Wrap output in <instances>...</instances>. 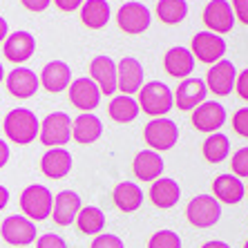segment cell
<instances>
[{"label": "cell", "instance_id": "1", "mask_svg": "<svg viewBox=\"0 0 248 248\" xmlns=\"http://www.w3.org/2000/svg\"><path fill=\"white\" fill-rule=\"evenodd\" d=\"M2 127H5L7 139L18 145H27L31 141H36L38 132H41L38 116L31 110H27V108H14V110L7 112Z\"/></svg>", "mask_w": 248, "mask_h": 248}, {"label": "cell", "instance_id": "2", "mask_svg": "<svg viewBox=\"0 0 248 248\" xmlns=\"http://www.w3.org/2000/svg\"><path fill=\"white\" fill-rule=\"evenodd\" d=\"M139 108L148 116H166L174 108V94L163 81H150L143 83L139 90Z\"/></svg>", "mask_w": 248, "mask_h": 248}, {"label": "cell", "instance_id": "3", "mask_svg": "<svg viewBox=\"0 0 248 248\" xmlns=\"http://www.w3.org/2000/svg\"><path fill=\"white\" fill-rule=\"evenodd\" d=\"M52 206H54L52 190L41 184H31L20 192V210L31 221H43L47 217H52Z\"/></svg>", "mask_w": 248, "mask_h": 248}, {"label": "cell", "instance_id": "4", "mask_svg": "<svg viewBox=\"0 0 248 248\" xmlns=\"http://www.w3.org/2000/svg\"><path fill=\"white\" fill-rule=\"evenodd\" d=\"M41 143L47 148H65L72 141V119L65 112H52L41 121Z\"/></svg>", "mask_w": 248, "mask_h": 248}, {"label": "cell", "instance_id": "5", "mask_svg": "<svg viewBox=\"0 0 248 248\" xmlns=\"http://www.w3.org/2000/svg\"><path fill=\"white\" fill-rule=\"evenodd\" d=\"M145 143L150 145V150L155 152H166L172 150L177 141H179V127L177 123L166 119V116H156L150 123H145L143 130Z\"/></svg>", "mask_w": 248, "mask_h": 248}, {"label": "cell", "instance_id": "6", "mask_svg": "<svg viewBox=\"0 0 248 248\" xmlns=\"http://www.w3.org/2000/svg\"><path fill=\"white\" fill-rule=\"evenodd\" d=\"M186 217L197 228H213L221 219V206L210 195L192 197L188 208H186Z\"/></svg>", "mask_w": 248, "mask_h": 248}, {"label": "cell", "instance_id": "7", "mask_svg": "<svg viewBox=\"0 0 248 248\" xmlns=\"http://www.w3.org/2000/svg\"><path fill=\"white\" fill-rule=\"evenodd\" d=\"M226 49H228V45H226L224 36H219V34L199 31V34L192 36L190 52L195 56V61H199V63H206V65L217 63V61L224 58Z\"/></svg>", "mask_w": 248, "mask_h": 248}, {"label": "cell", "instance_id": "8", "mask_svg": "<svg viewBox=\"0 0 248 248\" xmlns=\"http://www.w3.org/2000/svg\"><path fill=\"white\" fill-rule=\"evenodd\" d=\"M116 23H119V27L125 34L137 36V34H143L145 29L150 27L152 14L143 2H125L116 12Z\"/></svg>", "mask_w": 248, "mask_h": 248}, {"label": "cell", "instance_id": "9", "mask_svg": "<svg viewBox=\"0 0 248 248\" xmlns=\"http://www.w3.org/2000/svg\"><path fill=\"white\" fill-rule=\"evenodd\" d=\"M0 235L7 244L16 248H25L31 242H36V224L23 215H12L0 226Z\"/></svg>", "mask_w": 248, "mask_h": 248}, {"label": "cell", "instance_id": "10", "mask_svg": "<svg viewBox=\"0 0 248 248\" xmlns=\"http://www.w3.org/2000/svg\"><path fill=\"white\" fill-rule=\"evenodd\" d=\"M69 101L74 108H78L81 112H94L101 103V90L98 85L90 78V76H81V78H74L67 87Z\"/></svg>", "mask_w": 248, "mask_h": 248}, {"label": "cell", "instance_id": "11", "mask_svg": "<svg viewBox=\"0 0 248 248\" xmlns=\"http://www.w3.org/2000/svg\"><path fill=\"white\" fill-rule=\"evenodd\" d=\"M203 25L213 34H228L235 27V14L228 0H210L203 9Z\"/></svg>", "mask_w": 248, "mask_h": 248}, {"label": "cell", "instance_id": "12", "mask_svg": "<svg viewBox=\"0 0 248 248\" xmlns=\"http://www.w3.org/2000/svg\"><path fill=\"white\" fill-rule=\"evenodd\" d=\"M143 87V65L134 56H125L116 63V90L132 96Z\"/></svg>", "mask_w": 248, "mask_h": 248}, {"label": "cell", "instance_id": "13", "mask_svg": "<svg viewBox=\"0 0 248 248\" xmlns=\"http://www.w3.org/2000/svg\"><path fill=\"white\" fill-rule=\"evenodd\" d=\"M235 78H237V69L231 61H217L210 65L206 76V87L217 96H228L235 90Z\"/></svg>", "mask_w": 248, "mask_h": 248}, {"label": "cell", "instance_id": "14", "mask_svg": "<svg viewBox=\"0 0 248 248\" xmlns=\"http://www.w3.org/2000/svg\"><path fill=\"white\" fill-rule=\"evenodd\" d=\"M226 123V108L217 101H203L192 110V125L199 132L213 134L219 132V127Z\"/></svg>", "mask_w": 248, "mask_h": 248}, {"label": "cell", "instance_id": "15", "mask_svg": "<svg viewBox=\"0 0 248 248\" xmlns=\"http://www.w3.org/2000/svg\"><path fill=\"white\" fill-rule=\"evenodd\" d=\"M2 52H5V58L9 63L23 65L34 56L36 38L29 34V31H14V34H9L5 38V43H2Z\"/></svg>", "mask_w": 248, "mask_h": 248}, {"label": "cell", "instance_id": "16", "mask_svg": "<svg viewBox=\"0 0 248 248\" xmlns=\"http://www.w3.org/2000/svg\"><path fill=\"white\" fill-rule=\"evenodd\" d=\"M5 85L12 96L25 101V98H31L38 92L41 81H38V74H36L34 69H27V67H20V65H18L16 69H12V72L5 76Z\"/></svg>", "mask_w": 248, "mask_h": 248}, {"label": "cell", "instance_id": "17", "mask_svg": "<svg viewBox=\"0 0 248 248\" xmlns=\"http://www.w3.org/2000/svg\"><path fill=\"white\" fill-rule=\"evenodd\" d=\"M174 94V108H179L184 112H190L195 110L197 105H202L208 96V87H206V81L202 78H184L177 87Z\"/></svg>", "mask_w": 248, "mask_h": 248}, {"label": "cell", "instance_id": "18", "mask_svg": "<svg viewBox=\"0 0 248 248\" xmlns=\"http://www.w3.org/2000/svg\"><path fill=\"white\" fill-rule=\"evenodd\" d=\"M90 78L98 85L103 96H112L116 92V63L110 56H105V54L92 58V63H90Z\"/></svg>", "mask_w": 248, "mask_h": 248}, {"label": "cell", "instance_id": "19", "mask_svg": "<svg viewBox=\"0 0 248 248\" xmlns=\"http://www.w3.org/2000/svg\"><path fill=\"white\" fill-rule=\"evenodd\" d=\"M41 87H45L49 94L65 92L72 83V69L65 61H49L41 72Z\"/></svg>", "mask_w": 248, "mask_h": 248}, {"label": "cell", "instance_id": "20", "mask_svg": "<svg viewBox=\"0 0 248 248\" xmlns=\"http://www.w3.org/2000/svg\"><path fill=\"white\" fill-rule=\"evenodd\" d=\"M163 67L166 72L172 78H188L192 74V69H195V56H192L190 49H186L184 45H177V47H170L163 56Z\"/></svg>", "mask_w": 248, "mask_h": 248}, {"label": "cell", "instance_id": "21", "mask_svg": "<svg viewBox=\"0 0 248 248\" xmlns=\"http://www.w3.org/2000/svg\"><path fill=\"white\" fill-rule=\"evenodd\" d=\"M81 208H83V203H81V195H78V192L63 190V192H58L56 199H54L52 219L56 221L58 226H69V224H74L76 215H78Z\"/></svg>", "mask_w": 248, "mask_h": 248}, {"label": "cell", "instance_id": "22", "mask_svg": "<svg viewBox=\"0 0 248 248\" xmlns=\"http://www.w3.org/2000/svg\"><path fill=\"white\" fill-rule=\"evenodd\" d=\"M72 155L65 148H49L41 159V170L49 179H63L72 172Z\"/></svg>", "mask_w": 248, "mask_h": 248}, {"label": "cell", "instance_id": "23", "mask_svg": "<svg viewBox=\"0 0 248 248\" xmlns=\"http://www.w3.org/2000/svg\"><path fill=\"white\" fill-rule=\"evenodd\" d=\"M101 134H103V123L92 112H83L81 116H76L72 121V139L76 143L90 145L94 141H98Z\"/></svg>", "mask_w": 248, "mask_h": 248}, {"label": "cell", "instance_id": "24", "mask_svg": "<svg viewBox=\"0 0 248 248\" xmlns=\"http://www.w3.org/2000/svg\"><path fill=\"white\" fill-rule=\"evenodd\" d=\"M163 159L155 150H141L134 156L132 170L139 181H156L163 174Z\"/></svg>", "mask_w": 248, "mask_h": 248}, {"label": "cell", "instance_id": "25", "mask_svg": "<svg viewBox=\"0 0 248 248\" xmlns=\"http://www.w3.org/2000/svg\"><path fill=\"white\" fill-rule=\"evenodd\" d=\"M213 192L217 202L224 203H239L246 195V186L242 184L239 177L235 174H219L217 179L213 181Z\"/></svg>", "mask_w": 248, "mask_h": 248}, {"label": "cell", "instance_id": "26", "mask_svg": "<svg viewBox=\"0 0 248 248\" xmlns=\"http://www.w3.org/2000/svg\"><path fill=\"white\" fill-rule=\"evenodd\" d=\"M150 202L155 203L156 208H172L177 206L181 197V188L174 179H168V177H159L156 181H152L150 188Z\"/></svg>", "mask_w": 248, "mask_h": 248}, {"label": "cell", "instance_id": "27", "mask_svg": "<svg viewBox=\"0 0 248 248\" xmlns=\"http://www.w3.org/2000/svg\"><path fill=\"white\" fill-rule=\"evenodd\" d=\"M112 199L121 213H137L143 203V190L132 181H121L112 192Z\"/></svg>", "mask_w": 248, "mask_h": 248}, {"label": "cell", "instance_id": "28", "mask_svg": "<svg viewBox=\"0 0 248 248\" xmlns=\"http://www.w3.org/2000/svg\"><path fill=\"white\" fill-rule=\"evenodd\" d=\"M81 20L90 29H103L110 23V2L108 0H85L81 7Z\"/></svg>", "mask_w": 248, "mask_h": 248}, {"label": "cell", "instance_id": "29", "mask_svg": "<svg viewBox=\"0 0 248 248\" xmlns=\"http://www.w3.org/2000/svg\"><path fill=\"white\" fill-rule=\"evenodd\" d=\"M139 112H141L139 101L132 98V96H127V94H119V96H114L110 101V105H108V114H110V119L116 121V123L134 121V119L139 116Z\"/></svg>", "mask_w": 248, "mask_h": 248}, {"label": "cell", "instance_id": "30", "mask_svg": "<svg viewBox=\"0 0 248 248\" xmlns=\"http://www.w3.org/2000/svg\"><path fill=\"white\" fill-rule=\"evenodd\" d=\"M76 224L78 231L85 235H101V231L105 228V215L96 206H83L76 215Z\"/></svg>", "mask_w": 248, "mask_h": 248}, {"label": "cell", "instance_id": "31", "mask_svg": "<svg viewBox=\"0 0 248 248\" xmlns=\"http://www.w3.org/2000/svg\"><path fill=\"white\" fill-rule=\"evenodd\" d=\"M156 16L163 25H179L188 16V2L186 0H159Z\"/></svg>", "mask_w": 248, "mask_h": 248}, {"label": "cell", "instance_id": "32", "mask_svg": "<svg viewBox=\"0 0 248 248\" xmlns=\"http://www.w3.org/2000/svg\"><path fill=\"white\" fill-rule=\"evenodd\" d=\"M231 152V141L228 137L221 132H213L208 134V139L203 141V156L210 163H221Z\"/></svg>", "mask_w": 248, "mask_h": 248}, {"label": "cell", "instance_id": "33", "mask_svg": "<svg viewBox=\"0 0 248 248\" xmlns=\"http://www.w3.org/2000/svg\"><path fill=\"white\" fill-rule=\"evenodd\" d=\"M148 248H181V237L172 231H156L150 237Z\"/></svg>", "mask_w": 248, "mask_h": 248}, {"label": "cell", "instance_id": "34", "mask_svg": "<svg viewBox=\"0 0 248 248\" xmlns=\"http://www.w3.org/2000/svg\"><path fill=\"white\" fill-rule=\"evenodd\" d=\"M231 166L235 177H248V148L235 152V156L231 159Z\"/></svg>", "mask_w": 248, "mask_h": 248}, {"label": "cell", "instance_id": "35", "mask_svg": "<svg viewBox=\"0 0 248 248\" xmlns=\"http://www.w3.org/2000/svg\"><path fill=\"white\" fill-rule=\"evenodd\" d=\"M90 248H125V246H123L121 237L112 235V232H101V235H96V239L92 242Z\"/></svg>", "mask_w": 248, "mask_h": 248}, {"label": "cell", "instance_id": "36", "mask_svg": "<svg viewBox=\"0 0 248 248\" xmlns=\"http://www.w3.org/2000/svg\"><path fill=\"white\" fill-rule=\"evenodd\" d=\"M231 125H232V130H235V134L248 139V108H242V110H237L235 114H232Z\"/></svg>", "mask_w": 248, "mask_h": 248}, {"label": "cell", "instance_id": "37", "mask_svg": "<svg viewBox=\"0 0 248 248\" xmlns=\"http://www.w3.org/2000/svg\"><path fill=\"white\" fill-rule=\"evenodd\" d=\"M36 248H67V242L56 232H47V235L38 237Z\"/></svg>", "mask_w": 248, "mask_h": 248}, {"label": "cell", "instance_id": "38", "mask_svg": "<svg viewBox=\"0 0 248 248\" xmlns=\"http://www.w3.org/2000/svg\"><path fill=\"white\" fill-rule=\"evenodd\" d=\"M232 14L242 25H248V0H232Z\"/></svg>", "mask_w": 248, "mask_h": 248}, {"label": "cell", "instance_id": "39", "mask_svg": "<svg viewBox=\"0 0 248 248\" xmlns=\"http://www.w3.org/2000/svg\"><path fill=\"white\" fill-rule=\"evenodd\" d=\"M235 92L239 94V98L248 101V69H242L235 78Z\"/></svg>", "mask_w": 248, "mask_h": 248}, {"label": "cell", "instance_id": "40", "mask_svg": "<svg viewBox=\"0 0 248 248\" xmlns=\"http://www.w3.org/2000/svg\"><path fill=\"white\" fill-rule=\"evenodd\" d=\"M20 5H23L27 12L38 14V12H45L47 7L52 5V0H20Z\"/></svg>", "mask_w": 248, "mask_h": 248}, {"label": "cell", "instance_id": "41", "mask_svg": "<svg viewBox=\"0 0 248 248\" xmlns=\"http://www.w3.org/2000/svg\"><path fill=\"white\" fill-rule=\"evenodd\" d=\"M52 2L61 9V12H76V9H81L83 7L85 0H52Z\"/></svg>", "mask_w": 248, "mask_h": 248}, {"label": "cell", "instance_id": "42", "mask_svg": "<svg viewBox=\"0 0 248 248\" xmlns=\"http://www.w3.org/2000/svg\"><path fill=\"white\" fill-rule=\"evenodd\" d=\"M9 145H7V141H2L0 139V168H5L7 166V161H9Z\"/></svg>", "mask_w": 248, "mask_h": 248}, {"label": "cell", "instance_id": "43", "mask_svg": "<svg viewBox=\"0 0 248 248\" xmlns=\"http://www.w3.org/2000/svg\"><path fill=\"white\" fill-rule=\"evenodd\" d=\"M9 36V25L2 16H0V43H5V38Z\"/></svg>", "mask_w": 248, "mask_h": 248}, {"label": "cell", "instance_id": "44", "mask_svg": "<svg viewBox=\"0 0 248 248\" xmlns=\"http://www.w3.org/2000/svg\"><path fill=\"white\" fill-rule=\"evenodd\" d=\"M9 203V190H7L5 186H0V210Z\"/></svg>", "mask_w": 248, "mask_h": 248}, {"label": "cell", "instance_id": "45", "mask_svg": "<svg viewBox=\"0 0 248 248\" xmlns=\"http://www.w3.org/2000/svg\"><path fill=\"white\" fill-rule=\"evenodd\" d=\"M202 248H231L228 244H224V242H206Z\"/></svg>", "mask_w": 248, "mask_h": 248}, {"label": "cell", "instance_id": "46", "mask_svg": "<svg viewBox=\"0 0 248 248\" xmlns=\"http://www.w3.org/2000/svg\"><path fill=\"white\" fill-rule=\"evenodd\" d=\"M5 81V69H2V63H0V83Z\"/></svg>", "mask_w": 248, "mask_h": 248}, {"label": "cell", "instance_id": "47", "mask_svg": "<svg viewBox=\"0 0 248 248\" xmlns=\"http://www.w3.org/2000/svg\"><path fill=\"white\" fill-rule=\"evenodd\" d=\"M244 248H248V242H246V244H244Z\"/></svg>", "mask_w": 248, "mask_h": 248}, {"label": "cell", "instance_id": "48", "mask_svg": "<svg viewBox=\"0 0 248 248\" xmlns=\"http://www.w3.org/2000/svg\"><path fill=\"white\" fill-rule=\"evenodd\" d=\"M246 192H248V186H246ZM246 197H248V195H246Z\"/></svg>", "mask_w": 248, "mask_h": 248}]
</instances>
